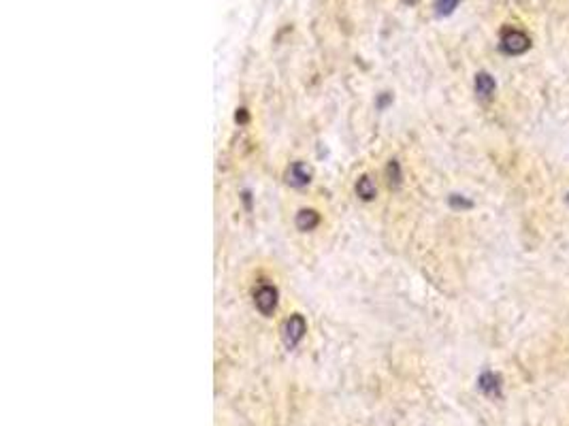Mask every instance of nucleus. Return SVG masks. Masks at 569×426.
I'll return each instance as SVG.
<instances>
[{"instance_id":"ddd939ff","label":"nucleus","mask_w":569,"mask_h":426,"mask_svg":"<svg viewBox=\"0 0 569 426\" xmlns=\"http://www.w3.org/2000/svg\"><path fill=\"white\" fill-rule=\"evenodd\" d=\"M235 120L239 122V124H245L247 120H250V115H247V109H237V115H235Z\"/></svg>"},{"instance_id":"2eb2a0df","label":"nucleus","mask_w":569,"mask_h":426,"mask_svg":"<svg viewBox=\"0 0 569 426\" xmlns=\"http://www.w3.org/2000/svg\"><path fill=\"white\" fill-rule=\"evenodd\" d=\"M567 201H569V196H567Z\"/></svg>"},{"instance_id":"9d476101","label":"nucleus","mask_w":569,"mask_h":426,"mask_svg":"<svg viewBox=\"0 0 569 426\" xmlns=\"http://www.w3.org/2000/svg\"><path fill=\"white\" fill-rule=\"evenodd\" d=\"M460 5V0H433V9L435 15L439 18H448L456 11V7Z\"/></svg>"},{"instance_id":"0eeeda50","label":"nucleus","mask_w":569,"mask_h":426,"mask_svg":"<svg viewBox=\"0 0 569 426\" xmlns=\"http://www.w3.org/2000/svg\"><path fill=\"white\" fill-rule=\"evenodd\" d=\"M295 224L301 232H310L320 224V213L316 209H301L295 218Z\"/></svg>"},{"instance_id":"f8f14e48","label":"nucleus","mask_w":569,"mask_h":426,"mask_svg":"<svg viewBox=\"0 0 569 426\" xmlns=\"http://www.w3.org/2000/svg\"><path fill=\"white\" fill-rule=\"evenodd\" d=\"M391 103H393V94L391 92H382V94H379V99H377V109L384 111Z\"/></svg>"},{"instance_id":"1a4fd4ad","label":"nucleus","mask_w":569,"mask_h":426,"mask_svg":"<svg viewBox=\"0 0 569 426\" xmlns=\"http://www.w3.org/2000/svg\"><path fill=\"white\" fill-rule=\"evenodd\" d=\"M386 180H388V186L391 188H399L401 182H403V173H401V164L399 160H391L388 166H386Z\"/></svg>"},{"instance_id":"423d86ee","label":"nucleus","mask_w":569,"mask_h":426,"mask_svg":"<svg viewBox=\"0 0 569 426\" xmlns=\"http://www.w3.org/2000/svg\"><path fill=\"white\" fill-rule=\"evenodd\" d=\"M478 388L487 394V396H501V377L493 371H484L480 377H478Z\"/></svg>"},{"instance_id":"f03ea898","label":"nucleus","mask_w":569,"mask_h":426,"mask_svg":"<svg viewBox=\"0 0 569 426\" xmlns=\"http://www.w3.org/2000/svg\"><path fill=\"white\" fill-rule=\"evenodd\" d=\"M531 49V39L518 28H506L501 32V51L508 56H522Z\"/></svg>"},{"instance_id":"20e7f679","label":"nucleus","mask_w":569,"mask_h":426,"mask_svg":"<svg viewBox=\"0 0 569 426\" xmlns=\"http://www.w3.org/2000/svg\"><path fill=\"white\" fill-rule=\"evenodd\" d=\"M286 182L293 188H305L312 182V168L305 162H293L286 170Z\"/></svg>"},{"instance_id":"6e6552de","label":"nucleus","mask_w":569,"mask_h":426,"mask_svg":"<svg viewBox=\"0 0 569 426\" xmlns=\"http://www.w3.org/2000/svg\"><path fill=\"white\" fill-rule=\"evenodd\" d=\"M356 194H358V199L365 201V203L373 201V199L377 196V186H375V182H373L369 175H362V177L356 182Z\"/></svg>"},{"instance_id":"9b49d317","label":"nucleus","mask_w":569,"mask_h":426,"mask_svg":"<svg viewBox=\"0 0 569 426\" xmlns=\"http://www.w3.org/2000/svg\"><path fill=\"white\" fill-rule=\"evenodd\" d=\"M448 205L452 209H458V211H465V209H471L473 207V203L469 199H465L463 194H450L448 196Z\"/></svg>"},{"instance_id":"4468645a","label":"nucleus","mask_w":569,"mask_h":426,"mask_svg":"<svg viewBox=\"0 0 569 426\" xmlns=\"http://www.w3.org/2000/svg\"><path fill=\"white\" fill-rule=\"evenodd\" d=\"M403 3H408V5H416V3H420V0H403Z\"/></svg>"},{"instance_id":"39448f33","label":"nucleus","mask_w":569,"mask_h":426,"mask_svg":"<svg viewBox=\"0 0 569 426\" xmlns=\"http://www.w3.org/2000/svg\"><path fill=\"white\" fill-rule=\"evenodd\" d=\"M476 94L482 99V101H491L493 96H495V90H497V81H495V77L491 75V73H487V70H480L478 75H476Z\"/></svg>"},{"instance_id":"f257e3e1","label":"nucleus","mask_w":569,"mask_h":426,"mask_svg":"<svg viewBox=\"0 0 569 426\" xmlns=\"http://www.w3.org/2000/svg\"><path fill=\"white\" fill-rule=\"evenodd\" d=\"M307 332V322L301 313H293L281 326V341L288 350H295Z\"/></svg>"},{"instance_id":"7ed1b4c3","label":"nucleus","mask_w":569,"mask_h":426,"mask_svg":"<svg viewBox=\"0 0 569 426\" xmlns=\"http://www.w3.org/2000/svg\"><path fill=\"white\" fill-rule=\"evenodd\" d=\"M277 299H279V292H277V288L271 286V284H262V286H258L256 292H254V305H256V309H258L262 315H271V313L275 311V307H277Z\"/></svg>"}]
</instances>
